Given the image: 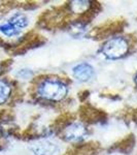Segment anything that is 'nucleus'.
<instances>
[{
  "mask_svg": "<svg viewBox=\"0 0 137 155\" xmlns=\"http://www.w3.org/2000/svg\"><path fill=\"white\" fill-rule=\"evenodd\" d=\"M38 94L48 101H60L66 96L67 87L58 80L49 79L39 85Z\"/></svg>",
  "mask_w": 137,
  "mask_h": 155,
  "instance_id": "f257e3e1",
  "label": "nucleus"
},
{
  "mask_svg": "<svg viewBox=\"0 0 137 155\" xmlns=\"http://www.w3.org/2000/svg\"><path fill=\"white\" fill-rule=\"evenodd\" d=\"M129 44L124 37H113L102 47V53L108 59H119L127 55Z\"/></svg>",
  "mask_w": 137,
  "mask_h": 155,
  "instance_id": "f03ea898",
  "label": "nucleus"
},
{
  "mask_svg": "<svg viewBox=\"0 0 137 155\" xmlns=\"http://www.w3.org/2000/svg\"><path fill=\"white\" fill-rule=\"evenodd\" d=\"M124 26H125V21L124 20H116V21L106 22L104 24L99 25L98 27H95L93 31H92V35L98 39L104 38V37L110 36L119 31H122Z\"/></svg>",
  "mask_w": 137,
  "mask_h": 155,
  "instance_id": "7ed1b4c3",
  "label": "nucleus"
},
{
  "mask_svg": "<svg viewBox=\"0 0 137 155\" xmlns=\"http://www.w3.org/2000/svg\"><path fill=\"white\" fill-rule=\"evenodd\" d=\"M79 115L81 118L86 122L89 123H93V122H97L99 120H102L105 117V114L102 111H98L95 107L89 104H84L79 110Z\"/></svg>",
  "mask_w": 137,
  "mask_h": 155,
  "instance_id": "20e7f679",
  "label": "nucleus"
},
{
  "mask_svg": "<svg viewBox=\"0 0 137 155\" xmlns=\"http://www.w3.org/2000/svg\"><path fill=\"white\" fill-rule=\"evenodd\" d=\"M86 128L79 123H72L63 130L64 139L69 142L79 141L86 134Z\"/></svg>",
  "mask_w": 137,
  "mask_h": 155,
  "instance_id": "39448f33",
  "label": "nucleus"
},
{
  "mask_svg": "<svg viewBox=\"0 0 137 155\" xmlns=\"http://www.w3.org/2000/svg\"><path fill=\"white\" fill-rule=\"evenodd\" d=\"M30 148L35 155H54L58 151V147L49 141L36 142L32 144Z\"/></svg>",
  "mask_w": 137,
  "mask_h": 155,
  "instance_id": "423d86ee",
  "label": "nucleus"
},
{
  "mask_svg": "<svg viewBox=\"0 0 137 155\" xmlns=\"http://www.w3.org/2000/svg\"><path fill=\"white\" fill-rule=\"evenodd\" d=\"M95 74L94 68L88 63H81L73 68V76L81 82H88Z\"/></svg>",
  "mask_w": 137,
  "mask_h": 155,
  "instance_id": "0eeeda50",
  "label": "nucleus"
},
{
  "mask_svg": "<svg viewBox=\"0 0 137 155\" xmlns=\"http://www.w3.org/2000/svg\"><path fill=\"white\" fill-rule=\"evenodd\" d=\"M8 23L11 24L20 32L28 25V19L24 14H16L8 20Z\"/></svg>",
  "mask_w": 137,
  "mask_h": 155,
  "instance_id": "6e6552de",
  "label": "nucleus"
},
{
  "mask_svg": "<svg viewBox=\"0 0 137 155\" xmlns=\"http://www.w3.org/2000/svg\"><path fill=\"white\" fill-rule=\"evenodd\" d=\"M134 141H135V140H134V137L132 136V134H130V136L125 137L124 140H122L119 144H116L114 148L118 150V151L124 152V153L130 152L134 146Z\"/></svg>",
  "mask_w": 137,
  "mask_h": 155,
  "instance_id": "1a4fd4ad",
  "label": "nucleus"
},
{
  "mask_svg": "<svg viewBox=\"0 0 137 155\" xmlns=\"http://www.w3.org/2000/svg\"><path fill=\"white\" fill-rule=\"evenodd\" d=\"M11 95V87L4 81L0 80V104H4Z\"/></svg>",
  "mask_w": 137,
  "mask_h": 155,
  "instance_id": "9d476101",
  "label": "nucleus"
},
{
  "mask_svg": "<svg viewBox=\"0 0 137 155\" xmlns=\"http://www.w3.org/2000/svg\"><path fill=\"white\" fill-rule=\"evenodd\" d=\"M132 118L135 120V121H137V110L135 112H133V114H132Z\"/></svg>",
  "mask_w": 137,
  "mask_h": 155,
  "instance_id": "9b49d317",
  "label": "nucleus"
},
{
  "mask_svg": "<svg viewBox=\"0 0 137 155\" xmlns=\"http://www.w3.org/2000/svg\"><path fill=\"white\" fill-rule=\"evenodd\" d=\"M135 83L137 84V76H136V78H135Z\"/></svg>",
  "mask_w": 137,
  "mask_h": 155,
  "instance_id": "f8f14e48",
  "label": "nucleus"
}]
</instances>
